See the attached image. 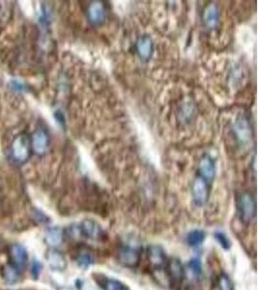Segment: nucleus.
Here are the masks:
<instances>
[{"label": "nucleus", "mask_w": 258, "mask_h": 290, "mask_svg": "<svg viewBox=\"0 0 258 290\" xmlns=\"http://www.w3.org/2000/svg\"><path fill=\"white\" fill-rule=\"evenodd\" d=\"M64 233L63 230L59 227H52L47 231L46 242L52 248L58 247L63 242Z\"/></svg>", "instance_id": "17"}, {"label": "nucleus", "mask_w": 258, "mask_h": 290, "mask_svg": "<svg viewBox=\"0 0 258 290\" xmlns=\"http://www.w3.org/2000/svg\"><path fill=\"white\" fill-rule=\"evenodd\" d=\"M20 274L21 273L16 267H14L12 264H9L8 266H6L3 271L4 278H5L6 282L9 284L16 283L20 278Z\"/></svg>", "instance_id": "19"}, {"label": "nucleus", "mask_w": 258, "mask_h": 290, "mask_svg": "<svg viewBox=\"0 0 258 290\" xmlns=\"http://www.w3.org/2000/svg\"><path fill=\"white\" fill-rule=\"evenodd\" d=\"M11 264L16 267L20 273H22L27 265L28 255L26 250L19 244H13L10 247Z\"/></svg>", "instance_id": "10"}, {"label": "nucleus", "mask_w": 258, "mask_h": 290, "mask_svg": "<svg viewBox=\"0 0 258 290\" xmlns=\"http://www.w3.org/2000/svg\"><path fill=\"white\" fill-rule=\"evenodd\" d=\"M237 211L241 222L246 225L251 224L257 215L255 196L249 192L240 193L237 198Z\"/></svg>", "instance_id": "2"}, {"label": "nucleus", "mask_w": 258, "mask_h": 290, "mask_svg": "<svg viewBox=\"0 0 258 290\" xmlns=\"http://www.w3.org/2000/svg\"><path fill=\"white\" fill-rule=\"evenodd\" d=\"M204 240H205V233H204V231L199 230V229L191 231L187 238V242H188L189 246L194 247V248L200 246Z\"/></svg>", "instance_id": "18"}, {"label": "nucleus", "mask_w": 258, "mask_h": 290, "mask_svg": "<svg viewBox=\"0 0 258 290\" xmlns=\"http://www.w3.org/2000/svg\"><path fill=\"white\" fill-rule=\"evenodd\" d=\"M202 19H203V22H204L205 26L208 29H210V30L216 29L219 26V23H220V10H219V7L214 3L208 4L203 10Z\"/></svg>", "instance_id": "12"}, {"label": "nucleus", "mask_w": 258, "mask_h": 290, "mask_svg": "<svg viewBox=\"0 0 258 290\" xmlns=\"http://www.w3.org/2000/svg\"><path fill=\"white\" fill-rule=\"evenodd\" d=\"M119 262L129 268H134L139 264L140 261V253L133 248L124 247L120 250L118 255Z\"/></svg>", "instance_id": "14"}, {"label": "nucleus", "mask_w": 258, "mask_h": 290, "mask_svg": "<svg viewBox=\"0 0 258 290\" xmlns=\"http://www.w3.org/2000/svg\"><path fill=\"white\" fill-rule=\"evenodd\" d=\"M30 143H31V149L36 155L38 156L45 155L48 152L50 144L48 132L43 127L37 128L30 137Z\"/></svg>", "instance_id": "6"}, {"label": "nucleus", "mask_w": 258, "mask_h": 290, "mask_svg": "<svg viewBox=\"0 0 258 290\" xmlns=\"http://www.w3.org/2000/svg\"><path fill=\"white\" fill-rule=\"evenodd\" d=\"M12 86H13V88H15L18 91H23L24 88H25V85L23 84H21L19 82H16V81L12 82Z\"/></svg>", "instance_id": "25"}, {"label": "nucleus", "mask_w": 258, "mask_h": 290, "mask_svg": "<svg viewBox=\"0 0 258 290\" xmlns=\"http://www.w3.org/2000/svg\"><path fill=\"white\" fill-rule=\"evenodd\" d=\"M79 230L82 236L95 241H103L107 236L100 223L93 220H84L81 222Z\"/></svg>", "instance_id": "7"}, {"label": "nucleus", "mask_w": 258, "mask_h": 290, "mask_svg": "<svg viewBox=\"0 0 258 290\" xmlns=\"http://www.w3.org/2000/svg\"><path fill=\"white\" fill-rule=\"evenodd\" d=\"M55 118H56L57 121H58L59 123H61V124L65 122V119H64L62 113H60L59 111H56V112H55Z\"/></svg>", "instance_id": "26"}, {"label": "nucleus", "mask_w": 258, "mask_h": 290, "mask_svg": "<svg viewBox=\"0 0 258 290\" xmlns=\"http://www.w3.org/2000/svg\"><path fill=\"white\" fill-rule=\"evenodd\" d=\"M218 286L220 290H234L233 283L226 274H222L219 277Z\"/></svg>", "instance_id": "20"}, {"label": "nucleus", "mask_w": 258, "mask_h": 290, "mask_svg": "<svg viewBox=\"0 0 258 290\" xmlns=\"http://www.w3.org/2000/svg\"><path fill=\"white\" fill-rule=\"evenodd\" d=\"M40 270H41V266L38 262L34 261L33 264H32V267H31V274L33 276L34 279H37L39 274H40Z\"/></svg>", "instance_id": "24"}, {"label": "nucleus", "mask_w": 258, "mask_h": 290, "mask_svg": "<svg viewBox=\"0 0 258 290\" xmlns=\"http://www.w3.org/2000/svg\"><path fill=\"white\" fill-rule=\"evenodd\" d=\"M233 130L237 141L241 146L245 147L252 141V124L250 118L246 114L238 116L234 123Z\"/></svg>", "instance_id": "5"}, {"label": "nucleus", "mask_w": 258, "mask_h": 290, "mask_svg": "<svg viewBox=\"0 0 258 290\" xmlns=\"http://www.w3.org/2000/svg\"><path fill=\"white\" fill-rule=\"evenodd\" d=\"M188 266L190 268V270L193 272V274L196 277L201 276L202 274V263L200 261L199 258H192L189 263Z\"/></svg>", "instance_id": "21"}, {"label": "nucleus", "mask_w": 258, "mask_h": 290, "mask_svg": "<svg viewBox=\"0 0 258 290\" xmlns=\"http://www.w3.org/2000/svg\"><path fill=\"white\" fill-rule=\"evenodd\" d=\"M93 263V259L89 255H82L78 258V264L83 268H88Z\"/></svg>", "instance_id": "23"}, {"label": "nucleus", "mask_w": 258, "mask_h": 290, "mask_svg": "<svg viewBox=\"0 0 258 290\" xmlns=\"http://www.w3.org/2000/svg\"><path fill=\"white\" fill-rule=\"evenodd\" d=\"M215 238L218 241V243L225 249V250H229L230 248V241L227 238V236L223 233V232H217L215 233Z\"/></svg>", "instance_id": "22"}, {"label": "nucleus", "mask_w": 258, "mask_h": 290, "mask_svg": "<svg viewBox=\"0 0 258 290\" xmlns=\"http://www.w3.org/2000/svg\"><path fill=\"white\" fill-rule=\"evenodd\" d=\"M94 280L98 284V286L104 290H130L128 286H126L124 283L109 278L103 274H94L93 275Z\"/></svg>", "instance_id": "15"}, {"label": "nucleus", "mask_w": 258, "mask_h": 290, "mask_svg": "<svg viewBox=\"0 0 258 290\" xmlns=\"http://www.w3.org/2000/svg\"><path fill=\"white\" fill-rule=\"evenodd\" d=\"M135 48L138 57L143 62H147L152 58L154 53V42L150 35H141L136 41Z\"/></svg>", "instance_id": "9"}, {"label": "nucleus", "mask_w": 258, "mask_h": 290, "mask_svg": "<svg viewBox=\"0 0 258 290\" xmlns=\"http://www.w3.org/2000/svg\"><path fill=\"white\" fill-rule=\"evenodd\" d=\"M30 137L26 134L16 136L12 141L10 153L12 160L16 165H24L31 156Z\"/></svg>", "instance_id": "1"}, {"label": "nucleus", "mask_w": 258, "mask_h": 290, "mask_svg": "<svg viewBox=\"0 0 258 290\" xmlns=\"http://www.w3.org/2000/svg\"><path fill=\"white\" fill-rule=\"evenodd\" d=\"M148 260L150 266L157 270L162 269L167 263L166 256L163 250L159 246H150L148 248Z\"/></svg>", "instance_id": "13"}, {"label": "nucleus", "mask_w": 258, "mask_h": 290, "mask_svg": "<svg viewBox=\"0 0 258 290\" xmlns=\"http://www.w3.org/2000/svg\"><path fill=\"white\" fill-rule=\"evenodd\" d=\"M211 186L212 184L196 174L192 184L193 200L196 206L202 207L207 203L210 197Z\"/></svg>", "instance_id": "4"}, {"label": "nucleus", "mask_w": 258, "mask_h": 290, "mask_svg": "<svg viewBox=\"0 0 258 290\" xmlns=\"http://www.w3.org/2000/svg\"><path fill=\"white\" fill-rule=\"evenodd\" d=\"M216 173H217V167H216L215 159L209 154L203 155L199 161L196 174L202 177L203 179H205L210 184H212L216 177Z\"/></svg>", "instance_id": "8"}, {"label": "nucleus", "mask_w": 258, "mask_h": 290, "mask_svg": "<svg viewBox=\"0 0 258 290\" xmlns=\"http://www.w3.org/2000/svg\"><path fill=\"white\" fill-rule=\"evenodd\" d=\"M46 258L48 265L54 270H63L67 265L65 256L55 250L48 251L46 255Z\"/></svg>", "instance_id": "16"}, {"label": "nucleus", "mask_w": 258, "mask_h": 290, "mask_svg": "<svg viewBox=\"0 0 258 290\" xmlns=\"http://www.w3.org/2000/svg\"><path fill=\"white\" fill-rule=\"evenodd\" d=\"M166 270L171 284L180 285L185 278V268L178 258H171L167 261Z\"/></svg>", "instance_id": "11"}, {"label": "nucleus", "mask_w": 258, "mask_h": 290, "mask_svg": "<svg viewBox=\"0 0 258 290\" xmlns=\"http://www.w3.org/2000/svg\"><path fill=\"white\" fill-rule=\"evenodd\" d=\"M87 21L94 27H99L105 24L108 18V6L106 2L96 0L91 1L85 10Z\"/></svg>", "instance_id": "3"}]
</instances>
